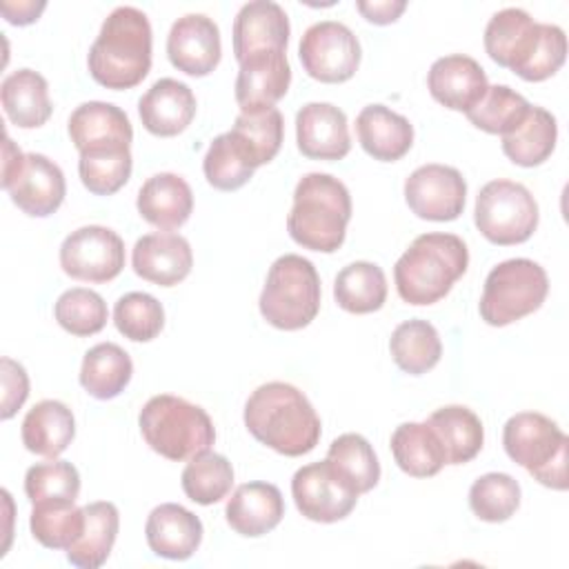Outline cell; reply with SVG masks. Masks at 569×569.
<instances>
[{
	"mask_svg": "<svg viewBox=\"0 0 569 569\" xmlns=\"http://www.w3.org/2000/svg\"><path fill=\"white\" fill-rule=\"evenodd\" d=\"M24 493L31 505L49 500L76 502L80 493V473L67 460H47L31 465L24 473Z\"/></svg>",
	"mask_w": 569,
	"mask_h": 569,
	"instance_id": "obj_47",
	"label": "cell"
},
{
	"mask_svg": "<svg viewBox=\"0 0 569 569\" xmlns=\"http://www.w3.org/2000/svg\"><path fill=\"white\" fill-rule=\"evenodd\" d=\"M207 182L218 191H236L253 178V162L231 131L216 136L202 158Z\"/></svg>",
	"mask_w": 569,
	"mask_h": 569,
	"instance_id": "obj_40",
	"label": "cell"
},
{
	"mask_svg": "<svg viewBox=\"0 0 569 569\" xmlns=\"http://www.w3.org/2000/svg\"><path fill=\"white\" fill-rule=\"evenodd\" d=\"M502 138V153L518 167H538L556 149L558 124L551 111L531 104L525 120Z\"/></svg>",
	"mask_w": 569,
	"mask_h": 569,
	"instance_id": "obj_34",
	"label": "cell"
},
{
	"mask_svg": "<svg viewBox=\"0 0 569 569\" xmlns=\"http://www.w3.org/2000/svg\"><path fill=\"white\" fill-rule=\"evenodd\" d=\"M502 447L540 485L556 491L567 489L569 438L545 413L520 411L511 416L502 427Z\"/></svg>",
	"mask_w": 569,
	"mask_h": 569,
	"instance_id": "obj_7",
	"label": "cell"
},
{
	"mask_svg": "<svg viewBox=\"0 0 569 569\" xmlns=\"http://www.w3.org/2000/svg\"><path fill=\"white\" fill-rule=\"evenodd\" d=\"M469 267V249L453 233L418 236L393 267L398 296L407 305H433L442 300Z\"/></svg>",
	"mask_w": 569,
	"mask_h": 569,
	"instance_id": "obj_3",
	"label": "cell"
},
{
	"mask_svg": "<svg viewBox=\"0 0 569 569\" xmlns=\"http://www.w3.org/2000/svg\"><path fill=\"white\" fill-rule=\"evenodd\" d=\"M67 131L78 153L131 147L133 140V127L129 122V116L120 107L102 100H89L78 104L69 116Z\"/></svg>",
	"mask_w": 569,
	"mask_h": 569,
	"instance_id": "obj_20",
	"label": "cell"
},
{
	"mask_svg": "<svg viewBox=\"0 0 569 569\" xmlns=\"http://www.w3.org/2000/svg\"><path fill=\"white\" fill-rule=\"evenodd\" d=\"M133 376L129 353L116 342L93 345L80 367V385L96 400H111L120 396Z\"/></svg>",
	"mask_w": 569,
	"mask_h": 569,
	"instance_id": "obj_32",
	"label": "cell"
},
{
	"mask_svg": "<svg viewBox=\"0 0 569 569\" xmlns=\"http://www.w3.org/2000/svg\"><path fill=\"white\" fill-rule=\"evenodd\" d=\"M184 496L196 505H216L233 487V467L231 462L213 451H204L187 462L180 476Z\"/></svg>",
	"mask_w": 569,
	"mask_h": 569,
	"instance_id": "obj_39",
	"label": "cell"
},
{
	"mask_svg": "<svg viewBox=\"0 0 569 569\" xmlns=\"http://www.w3.org/2000/svg\"><path fill=\"white\" fill-rule=\"evenodd\" d=\"M291 67L287 51H260L240 62L236 76V102L240 111L273 107L289 91Z\"/></svg>",
	"mask_w": 569,
	"mask_h": 569,
	"instance_id": "obj_21",
	"label": "cell"
},
{
	"mask_svg": "<svg viewBox=\"0 0 569 569\" xmlns=\"http://www.w3.org/2000/svg\"><path fill=\"white\" fill-rule=\"evenodd\" d=\"M31 536L47 549H69L84 529V509L69 500L36 502L29 518Z\"/></svg>",
	"mask_w": 569,
	"mask_h": 569,
	"instance_id": "obj_38",
	"label": "cell"
},
{
	"mask_svg": "<svg viewBox=\"0 0 569 569\" xmlns=\"http://www.w3.org/2000/svg\"><path fill=\"white\" fill-rule=\"evenodd\" d=\"M60 267L73 280L109 282L124 269V242L109 227H80L62 240Z\"/></svg>",
	"mask_w": 569,
	"mask_h": 569,
	"instance_id": "obj_11",
	"label": "cell"
},
{
	"mask_svg": "<svg viewBox=\"0 0 569 569\" xmlns=\"http://www.w3.org/2000/svg\"><path fill=\"white\" fill-rule=\"evenodd\" d=\"M151 42L147 13L129 4L116 7L89 49L91 78L113 91L138 87L151 69Z\"/></svg>",
	"mask_w": 569,
	"mask_h": 569,
	"instance_id": "obj_2",
	"label": "cell"
},
{
	"mask_svg": "<svg viewBox=\"0 0 569 569\" xmlns=\"http://www.w3.org/2000/svg\"><path fill=\"white\" fill-rule=\"evenodd\" d=\"M196 96L189 84L176 78L156 80L138 100L142 127L158 138L182 133L196 116Z\"/></svg>",
	"mask_w": 569,
	"mask_h": 569,
	"instance_id": "obj_22",
	"label": "cell"
},
{
	"mask_svg": "<svg viewBox=\"0 0 569 569\" xmlns=\"http://www.w3.org/2000/svg\"><path fill=\"white\" fill-rule=\"evenodd\" d=\"M284 516V500L271 482H244L240 485L224 507L227 525L244 536L258 538L280 525Z\"/></svg>",
	"mask_w": 569,
	"mask_h": 569,
	"instance_id": "obj_25",
	"label": "cell"
},
{
	"mask_svg": "<svg viewBox=\"0 0 569 569\" xmlns=\"http://www.w3.org/2000/svg\"><path fill=\"white\" fill-rule=\"evenodd\" d=\"M565 58H567L565 31L558 24L540 22L538 44L516 76H520L527 82H542L565 64Z\"/></svg>",
	"mask_w": 569,
	"mask_h": 569,
	"instance_id": "obj_48",
	"label": "cell"
},
{
	"mask_svg": "<svg viewBox=\"0 0 569 569\" xmlns=\"http://www.w3.org/2000/svg\"><path fill=\"white\" fill-rule=\"evenodd\" d=\"M538 202L520 182L489 180L476 196L473 222L491 244L527 242L538 227Z\"/></svg>",
	"mask_w": 569,
	"mask_h": 569,
	"instance_id": "obj_9",
	"label": "cell"
},
{
	"mask_svg": "<svg viewBox=\"0 0 569 569\" xmlns=\"http://www.w3.org/2000/svg\"><path fill=\"white\" fill-rule=\"evenodd\" d=\"M529 107L531 104L527 102V98L513 91L511 87L489 84L482 100L465 116L473 127H478L485 133L507 136L525 120Z\"/></svg>",
	"mask_w": 569,
	"mask_h": 569,
	"instance_id": "obj_42",
	"label": "cell"
},
{
	"mask_svg": "<svg viewBox=\"0 0 569 569\" xmlns=\"http://www.w3.org/2000/svg\"><path fill=\"white\" fill-rule=\"evenodd\" d=\"M136 207L142 220L162 231H171L189 220L193 211V191L178 173H153L142 182Z\"/></svg>",
	"mask_w": 569,
	"mask_h": 569,
	"instance_id": "obj_26",
	"label": "cell"
},
{
	"mask_svg": "<svg viewBox=\"0 0 569 569\" xmlns=\"http://www.w3.org/2000/svg\"><path fill=\"white\" fill-rule=\"evenodd\" d=\"M356 9L362 13V18L367 22H373V24H391L400 18V13L407 9V2L405 0H373V2H367V0H358L356 2Z\"/></svg>",
	"mask_w": 569,
	"mask_h": 569,
	"instance_id": "obj_50",
	"label": "cell"
},
{
	"mask_svg": "<svg viewBox=\"0 0 569 569\" xmlns=\"http://www.w3.org/2000/svg\"><path fill=\"white\" fill-rule=\"evenodd\" d=\"M320 298V276L313 262L298 253H284L269 267L258 307L271 327L298 331L318 316Z\"/></svg>",
	"mask_w": 569,
	"mask_h": 569,
	"instance_id": "obj_6",
	"label": "cell"
},
{
	"mask_svg": "<svg viewBox=\"0 0 569 569\" xmlns=\"http://www.w3.org/2000/svg\"><path fill=\"white\" fill-rule=\"evenodd\" d=\"M11 202L31 218H47L62 204L67 182L62 169L42 153H24L18 169L2 178Z\"/></svg>",
	"mask_w": 569,
	"mask_h": 569,
	"instance_id": "obj_14",
	"label": "cell"
},
{
	"mask_svg": "<svg viewBox=\"0 0 569 569\" xmlns=\"http://www.w3.org/2000/svg\"><path fill=\"white\" fill-rule=\"evenodd\" d=\"M540 38V22L525 9L507 7L496 11L485 27V51L489 58L518 73L533 53Z\"/></svg>",
	"mask_w": 569,
	"mask_h": 569,
	"instance_id": "obj_23",
	"label": "cell"
},
{
	"mask_svg": "<svg viewBox=\"0 0 569 569\" xmlns=\"http://www.w3.org/2000/svg\"><path fill=\"white\" fill-rule=\"evenodd\" d=\"M22 445L42 458H58L76 436L73 411L60 400L36 402L22 420Z\"/></svg>",
	"mask_w": 569,
	"mask_h": 569,
	"instance_id": "obj_28",
	"label": "cell"
},
{
	"mask_svg": "<svg viewBox=\"0 0 569 569\" xmlns=\"http://www.w3.org/2000/svg\"><path fill=\"white\" fill-rule=\"evenodd\" d=\"M0 100L4 116L20 129H38L51 118V98L44 76L33 69H18L2 80Z\"/></svg>",
	"mask_w": 569,
	"mask_h": 569,
	"instance_id": "obj_29",
	"label": "cell"
},
{
	"mask_svg": "<svg viewBox=\"0 0 569 569\" xmlns=\"http://www.w3.org/2000/svg\"><path fill=\"white\" fill-rule=\"evenodd\" d=\"M389 351L400 371L409 376H422L440 362L442 342L438 329L431 322L413 318L400 322L391 331Z\"/></svg>",
	"mask_w": 569,
	"mask_h": 569,
	"instance_id": "obj_35",
	"label": "cell"
},
{
	"mask_svg": "<svg viewBox=\"0 0 569 569\" xmlns=\"http://www.w3.org/2000/svg\"><path fill=\"white\" fill-rule=\"evenodd\" d=\"M200 518L178 502H162L151 509L144 522L149 549L167 560L191 558L202 542Z\"/></svg>",
	"mask_w": 569,
	"mask_h": 569,
	"instance_id": "obj_24",
	"label": "cell"
},
{
	"mask_svg": "<svg viewBox=\"0 0 569 569\" xmlns=\"http://www.w3.org/2000/svg\"><path fill=\"white\" fill-rule=\"evenodd\" d=\"M296 142L305 158L342 160L351 149L349 122L331 102H307L296 113Z\"/></svg>",
	"mask_w": 569,
	"mask_h": 569,
	"instance_id": "obj_16",
	"label": "cell"
},
{
	"mask_svg": "<svg viewBox=\"0 0 569 569\" xmlns=\"http://www.w3.org/2000/svg\"><path fill=\"white\" fill-rule=\"evenodd\" d=\"M469 507L473 516L485 522H505L520 507V485L509 473L489 471L473 480Z\"/></svg>",
	"mask_w": 569,
	"mask_h": 569,
	"instance_id": "obj_44",
	"label": "cell"
},
{
	"mask_svg": "<svg viewBox=\"0 0 569 569\" xmlns=\"http://www.w3.org/2000/svg\"><path fill=\"white\" fill-rule=\"evenodd\" d=\"M298 56L309 78L327 84L347 82L360 67V42L356 33L336 20L313 22L300 38Z\"/></svg>",
	"mask_w": 569,
	"mask_h": 569,
	"instance_id": "obj_10",
	"label": "cell"
},
{
	"mask_svg": "<svg viewBox=\"0 0 569 569\" xmlns=\"http://www.w3.org/2000/svg\"><path fill=\"white\" fill-rule=\"evenodd\" d=\"M44 7H47V2H42V0H38V2L36 0H18V2L2 0L0 2V11H2L4 20L9 24H18V27L36 22L40 18V13L44 11Z\"/></svg>",
	"mask_w": 569,
	"mask_h": 569,
	"instance_id": "obj_51",
	"label": "cell"
},
{
	"mask_svg": "<svg viewBox=\"0 0 569 569\" xmlns=\"http://www.w3.org/2000/svg\"><path fill=\"white\" fill-rule=\"evenodd\" d=\"M84 509V529L67 549V560L80 569H98L107 562L120 529L118 507L109 500L89 502Z\"/></svg>",
	"mask_w": 569,
	"mask_h": 569,
	"instance_id": "obj_30",
	"label": "cell"
},
{
	"mask_svg": "<svg viewBox=\"0 0 569 569\" xmlns=\"http://www.w3.org/2000/svg\"><path fill=\"white\" fill-rule=\"evenodd\" d=\"M547 293L549 278L538 262L509 258L487 273L478 311L487 325L507 327L538 311Z\"/></svg>",
	"mask_w": 569,
	"mask_h": 569,
	"instance_id": "obj_8",
	"label": "cell"
},
{
	"mask_svg": "<svg viewBox=\"0 0 569 569\" xmlns=\"http://www.w3.org/2000/svg\"><path fill=\"white\" fill-rule=\"evenodd\" d=\"M113 325L124 338L149 342L164 327V309L151 293L129 291L120 296L113 307Z\"/></svg>",
	"mask_w": 569,
	"mask_h": 569,
	"instance_id": "obj_46",
	"label": "cell"
},
{
	"mask_svg": "<svg viewBox=\"0 0 569 569\" xmlns=\"http://www.w3.org/2000/svg\"><path fill=\"white\" fill-rule=\"evenodd\" d=\"M396 465L411 478H431L445 465V449L427 422H402L391 433Z\"/></svg>",
	"mask_w": 569,
	"mask_h": 569,
	"instance_id": "obj_33",
	"label": "cell"
},
{
	"mask_svg": "<svg viewBox=\"0 0 569 569\" xmlns=\"http://www.w3.org/2000/svg\"><path fill=\"white\" fill-rule=\"evenodd\" d=\"M333 298L349 313H373L387 300V278L376 262L356 260L342 267L333 280Z\"/></svg>",
	"mask_w": 569,
	"mask_h": 569,
	"instance_id": "obj_36",
	"label": "cell"
},
{
	"mask_svg": "<svg viewBox=\"0 0 569 569\" xmlns=\"http://www.w3.org/2000/svg\"><path fill=\"white\" fill-rule=\"evenodd\" d=\"M167 56L187 76H209L222 56L218 24L204 13H184L169 29Z\"/></svg>",
	"mask_w": 569,
	"mask_h": 569,
	"instance_id": "obj_15",
	"label": "cell"
},
{
	"mask_svg": "<svg viewBox=\"0 0 569 569\" xmlns=\"http://www.w3.org/2000/svg\"><path fill=\"white\" fill-rule=\"evenodd\" d=\"M131 267L136 276L158 287H173L182 282L193 267V251L180 233H147L136 240L131 251Z\"/></svg>",
	"mask_w": 569,
	"mask_h": 569,
	"instance_id": "obj_17",
	"label": "cell"
},
{
	"mask_svg": "<svg viewBox=\"0 0 569 569\" xmlns=\"http://www.w3.org/2000/svg\"><path fill=\"white\" fill-rule=\"evenodd\" d=\"M29 396V376L24 367L11 358H2V407L0 418L9 420Z\"/></svg>",
	"mask_w": 569,
	"mask_h": 569,
	"instance_id": "obj_49",
	"label": "cell"
},
{
	"mask_svg": "<svg viewBox=\"0 0 569 569\" xmlns=\"http://www.w3.org/2000/svg\"><path fill=\"white\" fill-rule=\"evenodd\" d=\"M358 142L367 156L380 162H396L413 144V124L385 104H367L356 118Z\"/></svg>",
	"mask_w": 569,
	"mask_h": 569,
	"instance_id": "obj_27",
	"label": "cell"
},
{
	"mask_svg": "<svg viewBox=\"0 0 569 569\" xmlns=\"http://www.w3.org/2000/svg\"><path fill=\"white\" fill-rule=\"evenodd\" d=\"M144 442L167 460H191L211 449L216 429L209 413L171 393H158L144 402L138 416Z\"/></svg>",
	"mask_w": 569,
	"mask_h": 569,
	"instance_id": "obj_5",
	"label": "cell"
},
{
	"mask_svg": "<svg viewBox=\"0 0 569 569\" xmlns=\"http://www.w3.org/2000/svg\"><path fill=\"white\" fill-rule=\"evenodd\" d=\"M291 496L307 520L329 525L345 520L353 511L360 493L325 458L293 473Z\"/></svg>",
	"mask_w": 569,
	"mask_h": 569,
	"instance_id": "obj_12",
	"label": "cell"
},
{
	"mask_svg": "<svg viewBox=\"0 0 569 569\" xmlns=\"http://www.w3.org/2000/svg\"><path fill=\"white\" fill-rule=\"evenodd\" d=\"M287 11L271 0H253L240 7L233 20V56L238 64L260 51H287Z\"/></svg>",
	"mask_w": 569,
	"mask_h": 569,
	"instance_id": "obj_19",
	"label": "cell"
},
{
	"mask_svg": "<svg viewBox=\"0 0 569 569\" xmlns=\"http://www.w3.org/2000/svg\"><path fill=\"white\" fill-rule=\"evenodd\" d=\"M467 200V182L456 167L422 164L405 180V202L422 220H456Z\"/></svg>",
	"mask_w": 569,
	"mask_h": 569,
	"instance_id": "obj_13",
	"label": "cell"
},
{
	"mask_svg": "<svg viewBox=\"0 0 569 569\" xmlns=\"http://www.w3.org/2000/svg\"><path fill=\"white\" fill-rule=\"evenodd\" d=\"M231 133L258 169L278 156L284 136V120L276 107L247 109L238 113Z\"/></svg>",
	"mask_w": 569,
	"mask_h": 569,
	"instance_id": "obj_37",
	"label": "cell"
},
{
	"mask_svg": "<svg viewBox=\"0 0 569 569\" xmlns=\"http://www.w3.org/2000/svg\"><path fill=\"white\" fill-rule=\"evenodd\" d=\"M351 220V196L342 180L331 173H305L293 189L287 216L291 240L305 249L333 253L342 247Z\"/></svg>",
	"mask_w": 569,
	"mask_h": 569,
	"instance_id": "obj_4",
	"label": "cell"
},
{
	"mask_svg": "<svg viewBox=\"0 0 569 569\" xmlns=\"http://www.w3.org/2000/svg\"><path fill=\"white\" fill-rule=\"evenodd\" d=\"M427 87L436 102L451 111H471L487 93V73L478 60L465 53L438 58L429 73Z\"/></svg>",
	"mask_w": 569,
	"mask_h": 569,
	"instance_id": "obj_18",
	"label": "cell"
},
{
	"mask_svg": "<svg viewBox=\"0 0 569 569\" xmlns=\"http://www.w3.org/2000/svg\"><path fill=\"white\" fill-rule=\"evenodd\" d=\"M425 422L438 436L445 449L447 465H465L480 453L485 442V429L480 418L469 407H440Z\"/></svg>",
	"mask_w": 569,
	"mask_h": 569,
	"instance_id": "obj_31",
	"label": "cell"
},
{
	"mask_svg": "<svg viewBox=\"0 0 569 569\" xmlns=\"http://www.w3.org/2000/svg\"><path fill=\"white\" fill-rule=\"evenodd\" d=\"M131 147L80 151L78 173L84 189L93 196H111L122 189L131 176Z\"/></svg>",
	"mask_w": 569,
	"mask_h": 569,
	"instance_id": "obj_43",
	"label": "cell"
},
{
	"mask_svg": "<svg viewBox=\"0 0 569 569\" xmlns=\"http://www.w3.org/2000/svg\"><path fill=\"white\" fill-rule=\"evenodd\" d=\"M247 431L280 456L298 458L316 449L322 425L309 398L289 382H264L244 402Z\"/></svg>",
	"mask_w": 569,
	"mask_h": 569,
	"instance_id": "obj_1",
	"label": "cell"
},
{
	"mask_svg": "<svg viewBox=\"0 0 569 569\" xmlns=\"http://www.w3.org/2000/svg\"><path fill=\"white\" fill-rule=\"evenodd\" d=\"M53 316L64 331L78 338L102 331L109 320L104 298L84 287H73L60 293L53 307Z\"/></svg>",
	"mask_w": 569,
	"mask_h": 569,
	"instance_id": "obj_45",
	"label": "cell"
},
{
	"mask_svg": "<svg viewBox=\"0 0 569 569\" xmlns=\"http://www.w3.org/2000/svg\"><path fill=\"white\" fill-rule=\"evenodd\" d=\"M327 460L336 467V471L358 491H371L380 480V462L369 445V440L360 433H342L338 436L327 451Z\"/></svg>",
	"mask_w": 569,
	"mask_h": 569,
	"instance_id": "obj_41",
	"label": "cell"
}]
</instances>
